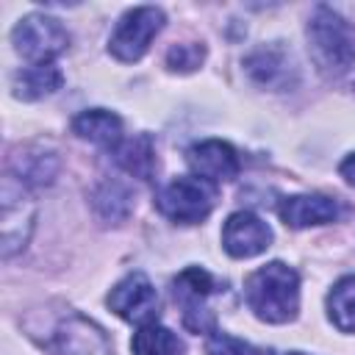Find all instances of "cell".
Wrapping results in <instances>:
<instances>
[{"label":"cell","instance_id":"ffe728a7","mask_svg":"<svg viewBox=\"0 0 355 355\" xmlns=\"http://www.w3.org/2000/svg\"><path fill=\"white\" fill-rule=\"evenodd\" d=\"M94 208L103 219L122 222L130 214V194L122 183H103L94 191Z\"/></svg>","mask_w":355,"mask_h":355},{"label":"cell","instance_id":"ac0fdd59","mask_svg":"<svg viewBox=\"0 0 355 355\" xmlns=\"http://www.w3.org/2000/svg\"><path fill=\"white\" fill-rule=\"evenodd\" d=\"M327 316L341 333H355V275L341 277L327 294Z\"/></svg>","mask_w":355,"mask_h":355},{"label":"cell","instance_id":"9a60e30c","mask_svg":"<svg viewBox=\"0 0 355 355\" xmlns=\"http://www.w3.org/2000/svg\"><path fill=\"white\" fill-rule=\"evenodd\" d=\"M64 83L61 69L47 61V64H28L14 75V94L19 100H42L58 92Z\"/></svg>","mask_w":355,"mask_h":355},{"label":"cell","instance_id":"3957f363","mask_svg":"<svg viewBox=\"0 0 355 355\" xmlns=\"http://www.w3.org/2000/svg\"><path fill=\"white\" fill-rule=\"evenodd\" d=\"M214 202H216V186L197 175H180L169 180L155 197L158 211L178 225L202 222L214 211Z\"/></svg>","mask_w":355,"mask_h":355},{"label":"cell","instance_id":"e0dca14e","mask_svg":"<svg viewBox=\"0 0 355 355\" xmlns=\"http://www.w3.org/2000/svg\"><path fill=\"white\" fill-rule=\"evenodd\" d=\"M114 158H116V164H119L128 175H136V178H141V180H150L153 172H155V150H153L150 136L125 139V141L114 150Z\"/></svg>","mask_w":355,"mask_h":355},{"label":"cell","instance_id":"277c9868","mask_svg":"<svg viewBox=\"0 0 355 355\" xmlns=\"http://www.w3.org/2000/svg\"><path fill=\"white\" fill-rule=\"evenodd\" d=\"M11 42L28 64H47L69 47V33L55 17L28 14L14 25Z\"/></svg>","mask_w":355,"mask_h":355},{"label":"cell","instance_id":"9c48e42d","mask_svg":"<svg viewBox=\"0 0 355 355\" xmlns=\"http://www.w3.org/2000/svg\"><path fill=\"white\" fill-rule=\"evenodd\" d=\"M108 308L133 324H150L158 319V294L144 272H130L125 275L108 294Z\"/></svg>","mask_w":355,"mask_h":355},{"label":"cell","instance_id":"5b68a950","mask_svg":"<svg viewBox=\"0 0 355 355\" xmlns=\"http://www.w3.org/2000/svg\"><path fill=\"white\" fill-rule=\"evenodd\" d=\"M164 28V11L155 8V6H139V8H130L119 17L111 39H108V50L116 61H139L150 42L161 33Z\"/></svg>","mask_w":355,"mask_h":355},{"label":"cell","instance_id":"603a6c76","mask_svg":"<svg viewBox=\"0 0 355 355\" xmlns=\"http://www.w3.org/2000/svg\"><path fill=\"white\" fill-rule=\"evenodd\" d=\"M338 172H341V178H344L349 186H355V153H352V155H347V158L341 161Z\"/></svg>","mask_w":355,"mask_h":355},{"label":"cell","instance_id":"7402d4cb","mask_svg":"<svg viewBox=\"0 0 355 355\" xmlns=\"http://www.w3.org/2000/svg\"><path fill=\"white\" fill-rule=\"evenodd\" d=\"M202 58H205V47L194 44V42L191 44H175L166 53V64L175 72H191V69H197L202 64Z\"/></svg>","mask_w":355,"mask_h":355},{"label":"cell","instance_id":"2e32d148","mask_svg":"<svg viewBox=\"0 0 355 355\" xmlns=\"http://www.w3.org/2000/svg\"><path fill=\"white\" fill-rule=\"evenodd\" d=\"M130 349H133V355H183L186 344L169 327H164L158 322H150V324H141L133 333Z\"/></svg>","mask_w":355,"mask_h":355},{"label":"cell","instance_id":"7a4b0ae2","mask_svg":"<svg viewBox=\"0 0 355 355\" xmlns=\"http://www.w3.org/2000/svg\"><path fill=\"white\" fill-rule=\"evenodd\" d=\"M308 50L324 75H341L355 64V28L330 6H316L308 28Z\"/></svg>","mask_w":355,"mask_h":355},{"label":"cell","instance_id":"d6986e66","mask_svg":"<svg viewBox=\"0 0 355 355\" xmlns=\"http://www.w3.org/2000/svg\"><path fill=\"white\" fill-rule=\"evenodd\" d=\"M14 164H17L14 166L17 172H11V175L19 178L25 186H44L58 172V158L44 150H25V155H17Z\"/></svg>","mask_w":355,"mask_h":355},{"label":"cell","instance_id":"4fadbf2b","mask_svg":"<svg viewBox=\"0 0 355 355\" xmlns=\"http://www.w3.org/2000/svg\"><path fill=\"white\" fill-rule=\"evenodd\" d=\"M244 67L250 72V78L266 89H286L294 80V61L283 47L275 44H263L258 50H252L244 58Z\"/></svg>","mask_w":355,"mask_h":355},{"label":"cell","instance_id":"44dd1931","mask_svg":"<svg viewBox=\"0 0 355 355\" xmlns=\"http://www.w3.org/2000/svg\"><path fill=\"white\" fill-rule=\"evenodd\" d=\"M205 352L208 355H269L266 349L252 347L250 341H241V338H236L230 333H219V330L211 333V338L205 344Z\"/></svg>","mask_w":355,"mask_h":355},{"label":"cell","instance_id":"52a82bcc","mask_svg":"<svg viewBox=\"0 0 355 355\" xmlns=\"http://www.w3.org/2000/svg\"><path fill=\"white\" fill-rule=\"evenodd\" d=\"M216 291V280L202 266H189L172 280L175 302L183 311V324L191 333H214L216 316L208 305V297Z\"/></svg>","mask_w":355,"mask_h":355},{"label":"cell","instance_id":"5bb4252c","mask_svg":"<svg viewBox=\"0 0 355 355\" xmlns=\"http://www.w3.org/2000/svg\"><path fill=\"white\" fill-rule=\"evenodd\" d=\"M72 130L75 136L94 141L105 150H116L125 139H122V119L105 108H92V111H80L72 119Z\"/></svg>","mask_w":355,"mask_h":355},{"label":"cell","instance_id":"6da1fadb","mask_svg":"<svg viewBox=\"0 0 355 355\" xmlns=\"http://www.w3.org/2000/svg\"><path fill=\"white\" fill-rule=\"evenodd\" d=\"M244 297L261 322L286 324L300 311V275L288 263L272 261L244 280Z\"/></svg>","mask_w":355,"mask_h":355},{"label":"cell","instance_id":"7c38bea8","mask_svg":"<svg viewBox=\"0 0 355 355\" xmlns=\"http://www.w3.org/2000/svg\"><path fill=\"white\" fill-rule=\"evenodd\" d=\"M277 211H280V219L294 230L336 222L338 214H341L338 202L333 197H324V194H294V197H286Z\"/></svg>","mask_w":355,"mask_h":355},{"label":"cell","instance_id":"30bf717a","mask_svg":"<svg viewBox=\"0 0 355 355\" xmlns=\"http://www.w3.org/2000/svg\"><path fill=\"white\" fill-rule=\"evenodd\" d=\"M272 244V227L252 211H236L222 227V247L233 258L261 255Z\"/></svg>","mask_w":355,"mask_h":355},{"label":"cell","instance_id":"cb8c5ba5","mask_svg":"<svg viewBox=\"0 0 355 355\" xmlns=\"http://www.w3.org/2000/svg\"><path fill=\"white\" fill-rule=\"evenodd\" d=\"M288 355H302V352H288Z\"/></svg>","mask_w":355,"mask_h":355},{"label":"cell","instance_id":"8fae6325","mask_svg":"<svg viewBox=\"0 0 355 355\" xmlns=\"http://www.w3.org/2000/svg\"><path fill=\"white\" fill-rule=\"evenodd\" d=\"M186 161H189V169L208 183L233 180L241 169L236 150L222 139H205V141L191 144L186 153Z\"/></svg>","mask_w":355,"mask_h":355},{"label":"cell","instance_id":"8992f818","mask_svg":"<svg viewBox=\"0 0 355 355\" xmlns=\"http://www.w3.org/2000/svg\"><path fill=\"white\" fill-rule=\"evenodd\" d=\"M31 186H25L19 178H14L11 172L3 178V191H0V227H3V258H11L14 252H19L28 244V236L33 230V219H36V205L28 194Z\"/></svg>","mask_w":355,"mask_h":355},{"label":"cell","instance_id":"ba28073f","mask_svg":"<svg viewBox=\"0 0 355 355\" xmlns=\"http://www.w3.org/2000/svg\"><path fill=\"white\" fill-rule=\"evenodd\" d=\"M44 347L53 355H111L108 336L75 311H67V316H61L50 327V338L44 341Z\"/></svg>","mask_w":355,"mask_h":355}]
</instances>
